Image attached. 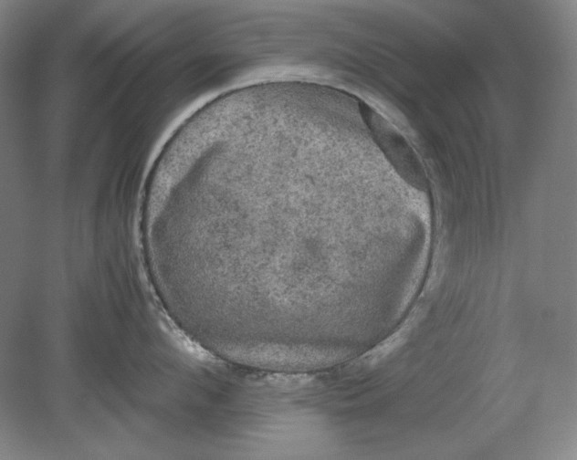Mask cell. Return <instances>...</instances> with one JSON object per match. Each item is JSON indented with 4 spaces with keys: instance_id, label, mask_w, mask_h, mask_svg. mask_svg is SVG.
I'll use <instances>...</instances> for the list:
<instances>
[{
    "instance_id": "cell-1",
    "label": "cell",
    "mask_w": 577,
    "mask_h": 460,
    "mask_svg": "<svg viewBox=\"0 0 577 460\" xmlns=\"http://www.w3.org/2000/svg\"><path fill=\"white\" fill-rule=\"evenodd\" d=\"M374 135L391 162L413 185L423 188L425 178L423 168L406 141L379 117L372 119Z\"/></svg>"
}]
</instances>
